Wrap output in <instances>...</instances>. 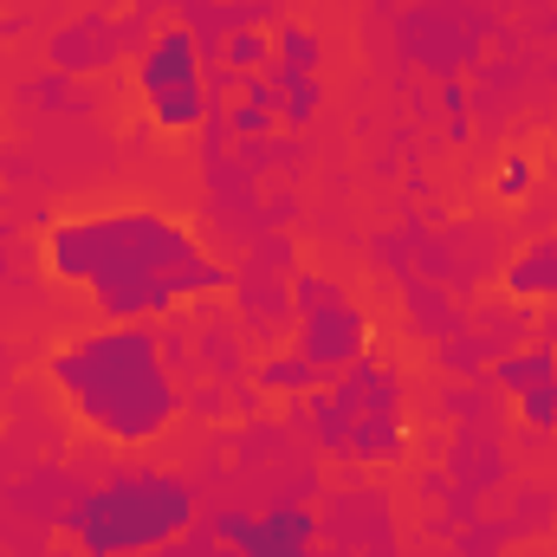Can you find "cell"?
Here are the masks:
<instances>
[{
	"mask_svg": "<svg viewBox=\"0 0 557 557\" xmlns=\"http://www.w3.org/2000/svg\"><path fill=\"white\" fill-rule=\"evenodd\" d=\"M214 539L234 557H318V512L311 506H267V512H214Z\"/></svg>",
	"mask_w": 557,
	"mask_h": 557,
	"instance_id": "obj_8",
	"label": "cell"
},
{
	"mask_svg": "<svg viewBox=\"0 0 557 557\" xmlns=\"http://www.w3.org/2000/svg\"><path fill=\"white\" fill-rule=\"evenodd\" d=\"M493 389L512 396V409L532 434H557V318H545L539 344H519L493 363Z\"/></svg>",
	"mask_w": 557,
	"mask_h": 557,
	"instance_id": "obj_7",
	"label": "cell"
},
{
	"mask_svg": "<svg viewBox=\"0 0 557 557\" xmlns=\"http://www.w3.org/2000/svg\"><path fill=\"white\" fill-rule=\"evenodd\" d=\"M273 65L278 72H311V78H318V65H324V39H318L311 26H298V20H278Z\"/></svg>",
	"mask_w": 557,
	"mask_h": 557,
	"instance_id": "obj_14",
	"label": "cell"
},
{
	"mask_svg": "<svg viewBox=\"0 0 557 557\" xmlns=\"http://www.w3.org/2000/svg\"><path fill=\"white\" fill-rule=\"evenodd\" d=\"M278 124L285 131H305L311 117H318V104H324V78H311V72H278Z\"/></svg>",
	"mask_w": 557,
	"mask_h": 557,
	"instance_id": "obj_13",
	"label": "cell"
},
{
	"mask_svg": "<svg viewBox=\"0 0 557 557\" xmlns=\"http://www.w3.org/2000/svg\"><path fill=\"white\" fill-rule=\"evenodd\" d=\"M65 532L85 557H156L195 532V486L169 467H124L65 512Z\"/></svg>",
	"mask_w": 557,
	"mask_h": 557,
	"instance_id": "obj_3",
	"label": "cell"
},
{
	"mask_svg": "<svg viewBox=\"0 0 557 557\" xmlns=\"http://www.w3.org/2000/svg\"><path fill=\"white\" fill-rule=\"evenodd\" d=\"M532 188H539V156L532 149H512L499 162V175H493V195L499 201H532Z\"/></svg>",
	"mask_w": 557,
	"mask_h": 557,
	"instance_id": "obj_15",
	"label": "cell"
},
{
	"mask_svg": "<svg viewBox=\"0 0 557 557\" xmlns=\"http://www.w3.org/2000/svg\"><path fill=\"white\" fill-rule=\"evenodd\" d=\"M59 409L104 447H149L182 416V383L169 370V337L156 324H98L46 357Z\"/></svg>",
	"mask_w": 557,
	"mask_h": 557,
	"instance_id": "obj_2",
	"label": "cell"
},
{
	"mask_svg": "<svg viewBox=\"0 0 557 557\" xmlns=\"http://www.w3.org/2000/svg\"><path fill=\"white\" fill-rule=\"evenodd\" d=\"M253 383H260L267 396H278V403H311L331 376H324L318 363H305L298 350H285V357H260V363H253Z\"/></svg>",
	"mask_w": 557,
	"mask_h": 557,
	"instance_id": "obj_12",
	"label": "cell"
},
{
	"mask_svg": "<svg viewBox=\"0 0 557 557\" xmlns=\"http://www.w3.org/2000/svg\"><path fill=\"white\" fill-rule=\"evenodd\" d=\"M46 273L91 298L104 324H162L201 298L234 292V273L169 208H98L59 214L39 234Z\"/></svg>",
	"mask_w": 557,
	"mask_h": 557,
	"instance_id": "obj_1",
	"label": "cell"
},
{
	"mask_svg": "<svg viewBox=\"0 0 557 557\" xmlns=\"http://www.w3.org/2000/svg\"><path fill=\"white\" fill-rule=\"evenodd\" d=\"M499 285H506V298H519V305H557V227L539 234V240H525V247L499 267Z\"/></svg>",
	"mask_w": 557,
	"mask_h": 557,
	"instance_id": "obj_11",
	"label": "cell"
},
{
	"mask_svg": "<svg viewBox=\"0 0 557 557\" xmlns=\"http://www.w3.org/2000/svg\"><path fill=\"white\" fill-rule=\"evenodd\" d=\"M441 104H447V131H454V137H467V91H460L454 78L441 85Z\"/></svg>",
	"mask_w": 557,
	"mask_h": 557,
	"instance_id": "obj_16",
	"label": "cell"
},
{
	"mask_svg": "<svg viewBox=\"0 0 557 557\" xmlns=\"http://www.w3.org/2000/svg\"><path fill=\"white\" fill-rule=\"evenodd\" d=\"M292 350L324 376L370 357V311L324 273H292Z\"/></svg>",
	"mask_w": 557,
	"mask_h": 557,
	"instance_id": "obj_6",
	"label": "cell"
},
{
	"mask_svg": "<svg viewBox=\"0 0 557 557\" xmlns=\"http://www.w3.org/2000/svg\"><path fill=\"white\" fill-rule=\"evenodd\" d=\"M318 447L331 460L350 467H396L409 454V396H403V370L383 357H357L350 370H337L318 396Z\"/></svg>",
	"mask_w": 557,
	"mask_h": 557,
	"instance_id": "obj_4",
	"label": "cell"
},
{
	"mask_svg": "<svg viewBox=\"0 0 557 557\" xmlns=\"http://www.w3.org/2000/svg\"><path fill=\"white\" fill-rule=\"evenodd\" d=\"M131 85L149 104V117L162 131H195L208 111H214V91H208V59L195 46L188 26H156L131 59Z\"/></svg>",
	"mask_w": 557,
	"mask_h": 557,
	"instance_id": "obj_5",
	"label": "cell"
},
{
	"mask_svg": "<svg viewBox=\"0 0 557 557\" xmlns=\"http://www.w3.org/2000/svg\"><path fill=\"white\" fill-rule=\"evenodd\" d=\"M421 13L434 20L428 26V39H403V52L416 59V65H428V72H460L473 52H480V39H486V13L473 7V0H416Z\"/></svg>",
	"mask_w": 557,
	"mask_h": 557,
	"instance_id": "obj_9",
	"label": "cell"
},
{
	"mask_svg": "<svg viewBox=\"0 0 557 557\" xmlns=\"http://www.w3.org/2000/svg\"><path fill=\"white\" fill-rule=\"evenodd\" d=\"M0 428H7V409H0Z\"/></svg>",
	"mask_w": 557,
	"mask_h": 557,
	"instance_id": "obj_17",
	"label": "cell"
},
{
	"mask_svg": "<svg viewBox=\"0 0 557 557\" xmlns=\"http://www.w3.org/2000/svg\"><path fill=\"white\" fill-rule=\"evenodd\" d=\"M46 52H52L59 72H104V65H117L124 52H137V39H131V26H124L111 7H85L72 26H59V33L46 39Z\"/></svg>",
	"mask_w": 557,
	"mask_h": 557,
	"instance_id": "obj_10",
	"label": "cell"
},
{
	"mask_svg": "<svg viewBox=\"0 0 557 557\" xmlns=\"http://www.w3.org/2000/svg\"><path fill=\"white\" fill-rule=\"evenodd\" d=\"M98 7H104V0H98Z\"/></svg>",
	"mask_w": 557,
	"mask_h": 557,
	"instance_id": "obj_18",
	"label": "cell"
}]
</instances>
